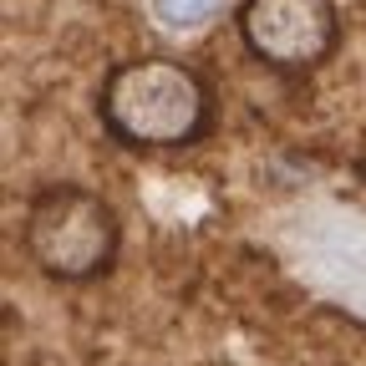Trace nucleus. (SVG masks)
<instances>
[{
	"mask_svg": "<svg viewBox=\"0 0 366 366\" xmlns=\"http://www.w3.org/2000/svg\"><path fill=\"white\" fill-rule=\"evenodd\" d=\"M97 122L112 143L137 153L199 148L219 122L214 81L178 56H127L97 86Z\"/></svg>",
	"mask_w": 366,
	"mask_h": 366,
	"instance_id": "f257e3e1",
	"label": "nucleus"
},
{
	"mask_svg": "<svg viewBox=\"0 0 366 366\" xmlns=\"http://www.w3.org/2000/svg\"><path fill=\"white\" fill-rule=\"evenodd\" d=\"M21 249L51 285H97L122 259V219L86 183H46L26 204Z\"/></svg>",
	"mask_w": 366,
	"mask_h": 366,
	"instance_id": "f03ea898",
	"label": "nucleus"
},
{
	"mask_svg": "<svg viewBox=\"0 0 366 366\" xmlns=\"http://www.w3.org/2000/svg\"><path fill=\"white\" fill-rule=\"evenodd\" d=\"M234 31L259 66L305 76L336 56L341 11L336 0H234Z\"/></svg>",
	"mask_w": 366,
	"mask_h": 366,
	"instance_id": "7ed1b4c3",
	"label": "nucleus"
},
{
	"mask_svg": "<svg viewBox=\"0 0 366 366\" xmlns=\"http://www.w3.org/2000/svg\"><path fill=\"white\" fill-rule=\"evenodd\" d=\"M143 11L153 26L189 36V31H204L209 21H219L229 11V0H143Z\"/></svg>",
	"mask_w": 366,
	"mask_h": 366,
	"instance_id": "20e7f679",
	"label": "nucleus"
}]
</instances>
